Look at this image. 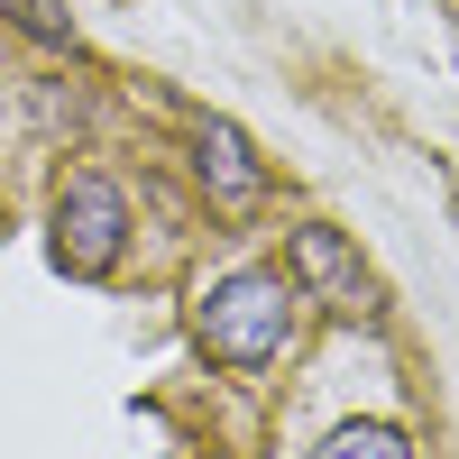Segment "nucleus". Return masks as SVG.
<instances>
[{
	"label": "nucleus",
	"mask_w": 459,
	"mask_h": 459,
	"mask_svg": "<svg viewBox=\"0 0 459 459\" xmlns=\"http://www.w3.org/2000/svg\"><path fill=\"white\" fill-rule=\"evenodd\" d=\"M294 285L276 276V266H230V276H212L194 294V340H203V359L212 368H276L285 359V340H294Z\"/></svg>",
	"instance_id": "obj_1"
},
{
	"label": "nucleus",
	"mask_w": 459,
	"mask_h": 459,
	"mask_svg": "<svg viewBox=\"0 0 459 459\" xmlns=\"http://www.w3.org/2000/svg\"><path fill=\"white\" fill-rule=\"evenodd\" d=\"M285 285L303 303H322L331 322H377V313H386V285L368 276V257L340 239L331 221H303L294 239H285Z\"/></svg>",
	"instance_id": "obj_2"
},
{
	"label": "nucleus",
	"mask_w": 459,
	"mask_h": 459,
	"mask_svg": "<svg viewBox=\"0 0 459 459\" xmlns=\"http://www.w3.org/2000/svg\"><path fill=\"white\" fill-rule=\"evenodd\" d=\"M47 248L65 276H110L129 248V194L110 175H65L56 184V230H47Z\"/></svg>",
	"instance_id": "obj_3"
},
{
	"label": "nucleus",
	"mask_w": 459,
	"mask_h": 459,
	"mask_svg": "<svg viewBox=\"0 0 459 459\" xmlns=\"http://www.w3.org/2000/svg\"><path fill=\"white\" fill-rule=\"evenodd\" d=\"M194 175H203V194L221 212H257L266 203V166H257V147L239 120H203L194 129Z\"/></svg>",
	"instance_id": "obj_4"
},
{
	"label": "nucleus",
	"mask_w": 459,
	"mask_h": 459,
	"mask_svg": "<svg viewBox=\"0 0 459 459\" xmlns=\"http://www.w3.org/2000/svg\"><path fill=\"white\" fill-rule=\"evenodd\" d=\"M322 459H413V441H404L395 423H340V432L322 441Z\"/></svg>",
	"instance_id": "obj_5"
},
{
	"label": "nucleus",
	"mask_w": 459,
	"mask_h": 459,
	"mask_svg": "<svg viewBox=\"0 0 459 459\" xmlns=\"http://www.w3.org/2000/svg\"><path fill=\"white\" fill-rule=\"evenodd\" d=\"M0 10H10V28H28L37 47H74V10L65 0H0Z\"/></svg>",
	"instance_id": "obj_6"
}]
</instances>
